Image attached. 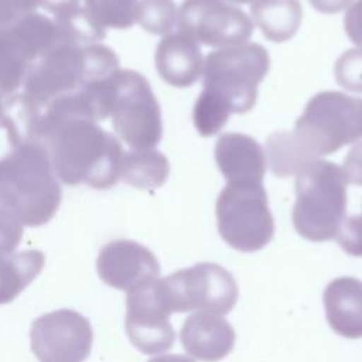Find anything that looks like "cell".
<instances>
[{
	"mask_svg": "<svg viewBox=\"0 0 362 362\" xmlns=\"http://www.w3.org/2000/svg\"><path fill=\"white\" fill-rule=\"evenodd\" d=\"M269 68V54L259 44L219 48L204 61V90L219 99L230 113H246L255 106L257 86Z\"/></svg>",
	"mask_w": 362,
	"mask_h": 362,
	"instance_id": "obj_6",
	"label": "cell"
},
{
	"mask_svg": "<svg viewBox=\"0 0 362 362\" xmlns=\"http://www.w3.org/2000/svg\"><path fill=\"white\" fill-rule=\"evenodd\" d=\"M348 180L342 167L314 158L296 173V202L293 225L297 233L311 242L335 238L346 216Z\"/></svg>",
	"mask_w": 362,
	"mask_h": 362,
	"instance_id": "obj_4",
	"label": "cell"
},
{
	"mask_svg": "<svg viewBox=\"0 0 362 362\" xmlns=\"http://www.w3.org/2000/svg\"><path fill=\"white\" fill-rule=\"evenodd\" d=\"M332 331L348 339L362 338V281L342 276L331 280L322 294Z\"/></svg>",
	"mask_w": 362,
	"mask_h": 362,
	"instance_id": "obj_18",
	"label": "cell"
},
{
	"mask_svg": "<svg viewBox=\"0 0 362 362\" xmlns=\"http://www.w3.org/2000/svg\"><path fill=\"white\" fill-rule=\"evenodd\" d=\"M113 129L133 150H153L161 140L160 105L147 79L130 69L113 76Z\"/></svg>",
	"mask_w": 362,
	"mask_h": 362,
	"instance_id": "obj_9",
	"label": "cell"
},
{
	"mask_svg": "<svg viewBox=\"0 0 362 362\" xmlns=\"http://www.w3.org/2000/svg\"><path fill=\"white\" fill-rule=\"evenodd\" d=\"M99 277L107 286L133 291L160 276V263L154 253L139 242L117 239L106 243L96 259Z\"/></svg>",
	"mask_w": 362,
	"mask_h": 362,
	"instance_id": "obj_14",
	"label": "cell"
},
{
	"mask_svg": "<svg viewBox=\"0 0 362 362\" xmlns=\"http://www.w3.org/2000/svg\"><path fill=\"white\" fill-rule=\"evenodd\" d=\"M215 161L228 181L263 182L266 174V153L250 136L223 133L215 144Z\"/></svg>",
	"mask_w": 362,
	"mask_h": 362,
	"instance_id": "obj_16",
	"label": "cell"
},
{
	"mask_svg": "<svg viewBox=\"0 0 362 362\" xmlns=\"http://www.w3.org/2000/svg\"><path fill=\"white\" fill-rule=\"evenodd\" d=\"M40 6L54 13V16H59L79 7V0H40Z\"/></svg>",
	"mask_w": 362,
	"mask_h": 362,
	"instance_id": "obj_33",
	"label": "cell"
},
{
	"mask_svg": "<svg viewBox=\"0 0 362 362\" xmlns=\"http://www.w3.org/2000/svg\"><path fill=\"white\" fill-rule=\"evenodd\" d=\"M59 44L54 20L38 13L0 27V99L13 96L33 64Z\"/></svg>",
	"mask_w": 362,
	"mask_h": 362,
	"instance_id": "obj_10",
	"label": "cell"
},
{
	"mask_svg": "<svg viewBox=\"0 0 362 362\" xmlns=\"http://www.w3.org/2000/svg\"><path fill=\"white\" fill-rule=\"evenodd\" d=\"M30 341L40 362H83L92 349L93 331L81 313L61 308L33 322Z\"/></svg>",
	"mask_w": 362,
	"mask_h": 362,
	"instance_id": "obj_12",
	"label": "cell"
},
{
	"mask_svg": "<svg viewBox=\"0 0 362 362\" xmlns=\"http://www.w3.org/2000/svg\"><path fill=\"white\" fill-rule=\"evenodd\" d=\"M334 239L348 255L362 257V216H345Z\"/></svg>",
	"mask_w": 362,
	"mask_h": 362,
	"instance_id": "obj_28",
	"label": "cell"
},
{
	"mask_svg": "<svg viewBox=\"0 0 362 362\" xmlns=\"http://www.w3.org/2000/svg\"><path fill=\"white\" fill-rule=\"evenodd\" d=\"M61 197L49 153L42 143H20L0 158V206L23 225L47 223L55 215Z\"/></svg>",
	"mask_w": 362,
	"mask_h": 362,
	"instance_id": "obj_2",
	"label": "cell"
},
{
	"mask_svg": "<svg viewBox=\"0 0 362 362\" xmlns=\"http://www.w3.org/2000/svg\"><path fill=\"white\" fill-rule=\"evenodd\" d=\"M3 99H0V120H1V115H3Z\"/></svg>",
	"mask_w": 362,
	"mask_h": 362,
	"instance_id": "obj_37",
	"label": "cell"
},
{
	"mask_svg": "<svg viewBox=\"0 0 362 362\" xmlns=\"http://www.w3.org/2000/svg\"><path fill=\"white\" fill-rule=\"evenodd\" d=\"M230 110L215 96L202 90L195 100L192 119L197 132L202 137H211L216 134L228 122Z\"/></svg>",
	"mask_w": 362,
	"mask_h": 362,
	"instance_id": "obj_25",
	"label": "cell"
},
{
	"mask_svg": "<svg viewBox=\"0 0 362 362\" xmlns=\"http://www.w3.org/2000/svg\"><path fill=\"white\" fill-rule=\"evenodd\" d=\"M38 6L40 0H0V27L35 13Z\"/></svg>",
	"mask_w": 362,
	"mask_h": 362,
	"instance_id": "obj_30",
	"label": "cell"
},
{
	"mask_svg": "<svg viewBox=\"0 0 362 362\" xmlns=\"http://www.w3.org/2000/svg\"><path fill=\"white\" fill-rule=\"evenodd\" d=\"M178 21V10L173 0H141L137 23L151 34H165Z\"/></svg>",
	"mask_w": 362,
	"mask_h": 362,
	"instance_id": "obj_26",
	"label": "cell"
},
{
	"mask_svg": "<svg viewBox=\"0 0 362 362\" xmlns=\"http://www.w3.org/2000/svg\"><path fill=\"white\" fill-rule=\"evenodd\" d=\"M57 178L69 185L85 182L98 189L113 187L122 174L119 140L95 120L74 117L58 123L41 141Z\"/></svg>",
	"mask_w": 362,
	"mask_h": 362,
	"instance_id": "obj_1",
	"label": "cell"
},
{
	"mask_svg": "<svg viewBox=\"0 0 362 362\" xmlns=\"http://www.w3.org/2000/svg\"><path fill=\"white\" fill-rule=\"evenodd\" d=\"M168 173V160L156 150H133L123 156L120 177L134 188H158L167 181Z\"/></svg>",
	"mask_w": 362,
	"mask_h": 362,
	"instance_id": "obj_21",
	"label": "cell"
},
{
	"mask_svg": "<svg viewBox=\"0 0 362 362\" xmlns=\"http://www.w3.org/2000/svg\"><path fill=\"white\" fill-rule=\"evenodd\" d=\"M344 28L349 40L362 47V0L354 1L344 17Z\"/></svg>",
	"mask_w": 362,
	"mask_h": 362,
	"instance_id": "obj_31",
	"label": "cell"
},
{
	"mask_svg": "<svg viewBox=\"0 0 362 362\" xmlns=\"http://www.w3.org/2000/svg\"><path fill=\"white\" fill-rule=\"evenodd\" d=\"M250 13L262 34L273 42L293 38L303 18L298 0H252Z\"/></svg>",
	"mask_w": 362,
	"mask_h": 362,
	"instance_id": "obj_19",
	"label": "cell"
},
{
	"mask_svg": "<svg viewBox=\"0 0 362 362\" xmlns=\"http://www.w3.org/2000/svg\"><path fill=\"white\" fill-rule=\"evenodd\" d=\"M148 362H194V361L191 358L185 356V355H178V354L173 355V354H170V355H161V356L153 358Z\"/></svg>",
	"mask_w": 362,
	"mask_h": 362,
	"instance_id": "obj_35",
	"label": "cell"
},
{
	"mask_svg": "<svg viewBox=\"0 0 362 362\" xmlns=\"http://www.w3.org/2000/svg\"><path fill=\"white\" fill-rule=\"evenodd\" d=\"M157 280L127 293L126 297V334L130 342L146 355L165 352L175 341V331L170 322L171 311L160 293Z\"/></svg>",
	"mask_w": 362,
	"mask_h": 362,
	"instance_id": "obj_13",
	"label": "cell"
},
{
	"mask_svg": "<svg viewBox=\"0 0 362 362\" xmlns=\"http://www.w3.org/2000/svg\"><path fill=\"white\" fill-rule=\"evenodd\" d=\"M298 150L314 160L362 139V99L337 90L314 95L290 133Z\"/></svg>",
	"mask_w": 362,
	"mask_h": 362,
	"instance_id": "obj_5",
	"label": "cell"
},
{
	"mask_svg": "<svg viewBox=\"0 0 362 362\" xmlns=\"http://www.w3.org/2000/svg\"><path fill=\"white\" fill-rule=\"evenodd\" d=\"M215 212L221 238L235 250H260L274 235L263 182L228 181L218 195Z\"/></svg>",
	"mask_w": 362,
	"mask_h": 362,
	"instance_id": "obj_7",
	"label": "cell"
},
{
	"mask_svg": "<svg viewBox=\"0 0 362 362\" xmlns=\"http://www.w3.org/2000/svg\"><path fill=\"white\" fill-rule=\"evenodd\" d=\"M308 1L318 11L332 14V13L342 11L345 7H348L351 4L352 0H308Z\"/></svg>",
	"mask_w": 362,
	"mask_h": 362,
	"instance_id": "obj_34",
	"label": "cell"
},
{
	"mask_svg": "<svg viewBox=\"0 0 362 362\" xmlns=\"http://www.w3.org/2000/svg\"><path fill=\"white\" fill-rule=\"evenodd\" d=\"M230 3H236V4H243V3H252V0H226Z\"/></svg>",
	"mask_w": 362,
	"mask_h": 362,
	"instance_id": "obj_36",
	"label": "cell"
},
{
	"mask_svg": "<svg viewBox=\"0 0 362 362\" xmlns=\"http://www.w3.org/2000/svg\"><path fill=\"white\" fill-rule=\"evenodd\" d=\"M119 71L116 54L103 45L59 44L31 66L24 81V99L40 112L59 96Z\"/></svg>",
	"mask_w": 362,
	"mask_h": 362,
	"instance_id": "obj_3",
	"label": "cell"
},
{
	"mask_svg": "<svg viewBox=\"0 0 362 362\" xmlns=\"http://www.w3.org/2000/svg\"><path fill=\"white\" fill-rule=\"evenodd\" d=\"M178 27L197 44L223 48L245 44L253 33L246 13L225 0H184Z\"/></svg>",
	"mask_w": 362,
	"mask_h": 362,
	"instance_id": "obj_11",
	"label": "cell"
},
{
	"mask_svg": "<svg viewBox=\"0 0 362 362\" xmlns=\"http://www.w3.org/2000/svg\"><path fill=\"white\" fill-rule=\"evenodd\" d=\"M23 238V223L0 206V257L13 255Z\"/></svg>",
	"mask_w": 362,
	"mask_h": 362,
	"instance_id": "obj_29",
	"label": "cell"
},
{
	"mask_svg": "<svg viewBox=\"0 0 362 362\" xmlns=\"http://www.w3.org/2000/svg\"><path fill=\"white\" fill-rule=\"evenodd\" d=\"M137 0H85V10L102 28H129L137 21Z\"/></svg>",
	"mask_w": 362,
	"mask_h": 362,
	"instance_id": "obj_24",
	"label": "cell"
},
{
	"mask_svg": "<svg viewBox=\"0 0 362 362\" xmlns=\"http://www.w3.org/2000/svg\"><path fill=\"white\" fill-rule=\"evenodd\" d=\"M156 68L168 85L187 88L194 85L204 69L198 44L182 33L167 34L156 49Z\"/></svg>",
	"mask_w": 362,
	"mask_h": 362,
	"instance_id": "obj_17",
	"label": "cell"
},
{
	"mask_svg": "<svg viewBox=\"0 0 362 362\" xmlns=\"http://www.w3.org/2000/svg\"><path fill=\"white\" fill-rule=\"evenodd\" d=\"M334 75L339 86L362 93V48L345 51L335 61Z\"/></svg>",
	"mask_w": 362,
	"mask_h": 362,
	"instance_id": "obj_27",
	"label": "cell"
},
{
	"mask_svg": "<svg viewBox=\"0 0 362 362\" xmlns=\"http://www.w3.org/2000/svg\"><path fill=\"white\" fill-rule=\"evenodd\" d=\"M45 256L40 250H24L0 257V305L11 303L41 273Z\"/></svg>",
	"mask_w": 362,
	"mask_h": 362,
	"instance_id": "obj_20",
	"label": "cell"
},
{
	"mask_svg": "<svg viewBox=\"0 0 362 362\" xmlns=\"http://www.w3.org/2000/svg\"><path fill=\"white\" fill-rule=\"evenodd\" d=\"M180 338L184 349L192 358L218 362L230 354L236 335L222 315L197 311L184 321Z\"/></svg>",
	"mask_w": 362,
	"mask_h": 362,
	"instance_id": "obj_15",
	"label": "cell"
},
{
	"mask_svg": "<svg viewBox=\"0 0 362 362\" xmlns=\"http://www.w3.org/2000/svg\"><path fill=\"white\" fill-rule=\"evenodd\" d=\"M269 164L276 177H290L307 164L308 160L296 146L288 132H276L266 141Z\"/></svg>",
	"mask_w": 362,
	"mask_h": 362,
	"instance_id": "obj_23",
	"label": "cell"
},
{
	"mask_svg": "<svg viewBox=\"0 0 362 362\" xmlns=\"http://www.w3.org/2000/svg\"><path fill=\"white\" fill-rule=\"evenodd\" d=\"M157 283L171 313L197 310L223 315L232 311L239 294L232 273L212 262L181 269Z\"/></svg>",
	"mask_w": 362,
	"mask_h": 362,
	"instance_id": "obj_8",
	"label": "cell"
},
{
	"mask_svg": "<svg viewBox=\"0 0 362 362\" xmlns=\"http://www.w3.org/2000/svg\"><path fill=\"white\" fill-rule=\"evenodd\" d=\"M342 170L348 182L362 185V141L348 151Z\"/></svg>",
	"mask_w": 362,
	"mask_h": 362,
	"instance_id": "obj_32",
	"label": "cell"
},
{
	"mask_svg": "<svg viewBox=\"0 0 362 362\" xmlns=\"http://www.w3.org/2000/svg\"><path fill=\"white\" fill-rule=\"evenodd\" d=\"M54 23L61 44L82 47L83 44L99 41L105 37V28H102L88 11L81 7L55 16Z\"/></svg>",
	"mask_w": 362,
	"mask_h": 362,
	"instance_id": "obj_22",
	"label": "cell"
}]
</instances>
